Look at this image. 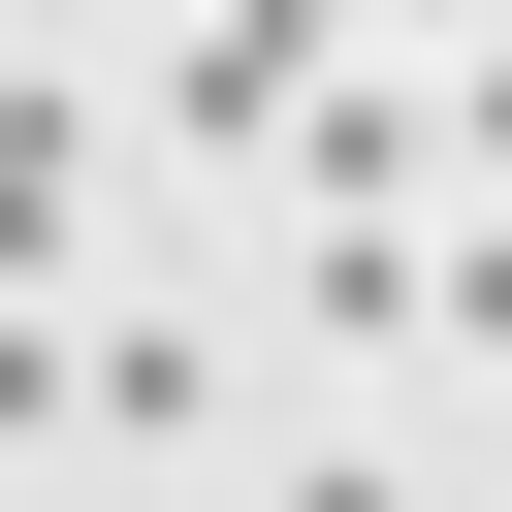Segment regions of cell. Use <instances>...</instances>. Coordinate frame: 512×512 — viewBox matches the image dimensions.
Here are the masks:
<instances>
[{
	"instance_id": "1",
	"label": "cell",
	"mask_w": 512,
	"mask_h": 512,
	"mask_svg": "<svg viewBox=\"0 0 512 512\" xmlns=\"http://www.w3.org/2000/svg\"><path fill=\"white\" fill-rule=\"evenodd\" d=\"M64 224H96V96L0 64V288H64Z\"/></svg>"
},
{
	"instance_id": "2",
	"label": "cell",
	"mask_w": 512,
	"mask_h": 512,
	"mask_svg": "<svg viewBox=\"0 0 512 512\" xmlns=\"http://www.w3.org/2000/svg\"><path fill=\"white\" fill-rule=\"evenodd\" d=\"M416 320H448V352H512V224H448V256H416Z\"/></svg>"
},
{
	"instance_id": "3",
	"label": "cell",
	"mask_w": 512,
	"mask_h": 512,
	"mask_svg": "<svg viewBox=\"0 0 512 512\" xmlns=\"http://www.w3.org/2000/svg\"><path fill=\"white\" fill-rule=\"evenodd\" d=\"M288 512H416V480H352V448H320V480H288Z\"/></svg>"
},
{
	"instance_id": "4",
	"label": "cell",
	"mask_w": 512,
	"mask_h": 512,
	"mask_svg": "<svg viewBox=\"0 0 512 512\" xmlns=\"http://www.w3.org/2000/svg\"><path fill=\"white\" fill-rule=\"evenodd\" d=\"M480 160H512V0H480Z\"/></svg>"
},
{
	"instance_id": "5",
	"label": "cell",
	"mask_w": 512,
	"mask_h": 512,
	"mask_svg": "<svg viewBox=\"0 0 512 512\" xmlns=\"http://www.w3.org/2000/svg\"><path fill=\"white\" fill-rule=\"evenodd\" d=\"M256 32H320V64H352V0H256Z\"/></svg>"
}]
</instances>
